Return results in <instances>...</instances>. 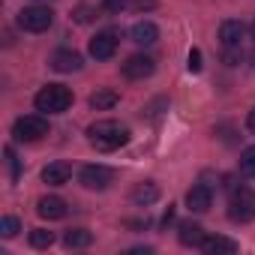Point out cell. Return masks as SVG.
I'll list each match as a JSON object with an SVG mask.
<instances>
[{"mask_svg":"<svg viewBox=\"0 0 255 255\" xmlns=\"http://www.w3.org/2000/svg\"><path fill=\"white\" fill-rule=\"evenodd\" d=\"M87 138H90V144L96 150L111 153V150H117V147H123L126 141H129V129L120 126L117 120H96L87 129Z\"/></svg>","mask_w":255,"mask_h":255,"instance_id":"6da1fadb","label":"cell"},{"mask_svg":"<svg viewBox=\"0 0 255 255\" xmlns=\"http://www.w3.org/2000/svg\"><path fill=\"white\" fill-rule=\"evenodd\" d=\"M33 105H36V111H42V114H63V111L72 105V90L63 87V84H48V87H42V90L36 93Z\"/></svg>","mask_w":255,"mask_h":255,"instance_id":"7a4b0ae2","label":"cell"},{"mask_svg":"<svg viewBox=\"0 0 255 255\" xmlns=\"http://www.w3.org/2000/svg\"><path fill=\"white\" fill-rule=\"evenodd\" d=\"M228 219H231V222H252V219H255V189L240 186V189L231 192Z\"/></svg>","mask_w":255,"mask_h":255,"instance_id":"3957f363","label":"cell"},{"mask_svg":"<svg viewBox=\"0 0 255 255\" xmlns=\"http://www.w3.org/2000/svg\"><path fill=\"white\" fill-rule=\"evenodd\" d=\"M12 135L15 141H39L48 135V120L42 114H24L12 123Z\"/></svg>","mask_w":255,"mask_h":255,"instance_id":"277c9868","label":"cell"},{"mask_svg":"<svg viewBox=\"0 0 255 255\" xmlns=\"http://www.w3.org/2000/svg\"><path fill=\"white\" fill-rule=\"evenodd\" d=\"M51 21H54V12L48 6H27L18 12V27L27 33H42L51 27Z\"/></svg>","mask_w":255,"mask_h":255,"instance_id":"5b68a950","label":"cell"},{"mask_svg":"<svg viewBox=\"0 0 255 255\" xmlns=\"http://www.w3.org/2000/svg\"><path fill=\"white\" fill-rule=\"evenodd\" d=\"M153 69H156V60L150 54H132V57H126V63L120 66V72L129 81H141V78L153 75Z\"/></svg>","mask_w":255,"mask_h":255,"instance_id":"8992f818","label":"cell"},{"mask_svg":"<svg viewBox=\"0 0 255 255\" xmlns=\"http://www.w3.org/2000/svg\"><path fill=\"white\" fill-rule=\"evenodd\" d=\"M114 180V171L108 165H84L81 168V186L84 189H105Z\"/></svg>","mask_w":255,"mask_h":255,"instance_id":"52a82bcc","label":"cell"},{"mask_svg":"<svg viewBox=\"0 0 255 255\" xmlns=\"http://www.w3.org/2000/svg\"><path fill=\"white\" fill-rule=\"evenodd\" d=\"M117 51V33L114 30H102L90 39V57L96 60H111Z\"/></svg>","mask_w":255,"mask_h":255,"instance_id":"ba28073f","label":"cell"},{"mask_svg":"<svg viewBox=\"0 0 255 255\" xmlns=\"http://www.w3.org/2000/svg\"><path fill=\"white\" fill-rule=\"evenodd\" d=\"M66 201L63 198H57V195H45V198H39L36 201V213L42 216V219H48V222H54V219H63L66 216Z\"/></svg>","mask_w":255,"mask_h":255,"instance_id":"9c48e42d","label":"cell"},{"mask_svg":"<svg viewBox=\"0 0 255 255\" xmlns=\"http://www.w3.org/2000/svg\"><path fill=\"white\" fill-rule=\"evenodd\" d=\"M243 33H246V27H243V21H237V18H228V21L219 24V42H222L225 48H240Z\"/></svg>","mask_w":255,"mask_h":255,"instance_id":"30bf717a","label":"cell"},{"mask_svg":"<svg viewBox=\"0 0 255 255\" xmlns=\"http://www.w3.org/2000/svg\"><path fill=\"white\" fill-rule=\"evenodd\" d=\"M81 63H84L81 54L72 51V48H57V51L51 54V66H54L57 72H78Z\"/></svg>","mask_w":255,"mask_h":255,"instance_id":"8fae6325","label":"cell"},{"mask_svg":"<svg viewBox=\"0 0 255 255\" xmlns=\"http://www.w3.org/2000/svg\"><path fill=\"white\" fill-rule=\"evenodd\" d=\"M210 204H213V192H210V186L198 183V186H192V189L186 192V207H189L192 213H204V210H210Z\"/></svg>","mask_w":255,"mask_h":255,"instance_id":"7c38bea8","label":"cell"},{"mask_svg":"<svg viewBox=\"0 0 255 255\" xmlns=\"http://www.w3.org/2000/svg\"><path fill=\"white\" fill-rule=\"evenodd\" d=\"M69 177H72V165L69 162H48L45 168H42V180L48 183V186H63V183H69Z\"/></svg>","mask_w":255,"mask_h":255,"instance_id":"4fadbf2b","label":"cell"},{"mask_svg":"<svg viewBox=\"0 0 255 255\" xmlns=\"http://www.w3.org/2000/svg\"><path fill=\"white\" fill-rule=\"evenodd\" d=\"M177 240L183 243V246H198L201 249V243H204V228L198 225V222H180L177 225Z\"/></svg>","mask_w":255,"mask_h":255,"instance_id":"5bb4252c","label":"cell"},{"mask_svg":"<svg viewBox=\"0 0 255 255\" xmlns=\"http://www.w3.org/2000/svg\"><path fill=\"white\" fill-rule=\"evenodd\" d=\"M129 36H132L135 45H153V42L159 39V27H156L153 21H138V24H132Z\"/></svg>","mask_w":255,"mask_h":255,"instance_id":"9a60e30c","label":"cell"},{"mask_svg":"<svg viewBox=\"0 0 255 255\" xmlns=\"http://www.w3.org/2000/svg\"><path fill=\"white\" fill-rule=\"evenodd\" d=\"M201 249H204L207 255H234V252H237V243H234L231 237L216 234V237H204Z\"/></svg>","mask_w":255,"mask_h":255,"instance_id":"2e32d148","label":"cell"},{"mask_svg":"<svg viewBox=\"0 0 255 255\" xmlns=\"http://www.w3.org/2000/svg\"><path fill=\"white\" fill-rule=\"evenodd\" d=\"M156 198H159V186L150 183V180H147V183H138V186L132 189V201H135L138 207H150Z\"/></svg>","mask_w":255,"mask_h":255,"instance_id":"e0dca14e","label":"cell"},{"mask_svg":"<svg viewBox=\"0 0 255 255\" xmlns=\"http://www.w3.org/2000/svg\"><path fill=\"white\" fill-rule=\"evenodd\" d=\"M90 243H93V234L87 228H69L63 234V246H69V249H84Z\"/></svg>","mask_w":255,"mask_h":255,"instance_id":"ac0fdd59","label":"cell"},{"mask_svg":"<svg viewBox=\"0 0 255 255\" xmlns=\"http://www.w3.org/2000/svg\"><path fill=\"white\" fill-rule=\"evenodd\" d=\"M117 102H120L117 90H96V93L90 96V108H93V111H108V108H114Z\"/></svg>","mask_w":255,"mask_h":255,"instance_id":"d6986e66","label":"cell"},{"mask_svg":"<svg viewBox=\"0 0 255 255\" xmlns=\"http://www.w3.org/2000/svg\"><path fill=\"white\" fill-rule=\"evenodd\" d=\"M51 243H54V234H51V231H45V228H33V231H30V246L48 249Z\"/></svg>","mask_w":255,"mask_h":255,"instance_id":"ffe728a7","label":"cell"},{"mask_svg":"<svg viewBox=\"0 0 255 255\" xmlns=\"http://www.w3.org/2000/svg\"><path fill=\"white\" fill-rule=\"evenodd\" d=\"M240 171L249 174V177H255V147H246L240 153Z\"/></svg>","mask_w":255,"mask_h":255,"instance_id":"44dd1931","label":"cell"},{"mask_svg":"<svg viewBox=\"0 0 255 255\" xmlns=\"http://www.w3.org/2000/svg\"><path fill=\"white\" fill-rule=\"evenodd\" d=\"M18 231H21V222L15 216H3V219H0V234H3V237H15Z\"/></svg>","mask_w":255,"mask_h":255,"instance_id":"7402d4cb","label":"cell"},{"mask_svg":"<svg viewBox=\"0 0 255 255\" xmlns=\"http://www.w3.org/2000/svg\"><path fill=\"white\" fill-rule=\"evenodd\" d=\"M102 9H105L108 15H120V12L126 9V0H102Z\"/></svg>","mask_w":255,"mask_h":255,"instance_id":"603a6c76","label":"cell"},{"mask_svg":"<svg viewBox=\"0 0 255 255\" xmlns=\"http://www.w3.org/2000/svg\"><path fill=\"white\" fill-rule=\"evenodd\" d=\"M240 60H243L240 48H225V54H222V63L225 66H240Z\"/></svg>","mask_w":255,"mask_h":255,"instance_id":"cb8c5ba5","label":"cell"},{"mask_svg":"<svg viewBox=\"0 0 255 255\" xmlns=\"http://www.w3.org/2000/svg\"><path fill=\"white\" fill-rule=\"evenodd\" d=\"M186 69H189V72H201V51H198V48H189Z\"/></svg>","mask_w":255,"mask_h":255,"instance_id":"d4e9b609","label":"cell"},{"mask_svg":"<svg viewBox=\"0 0 255 255\" xmlns=\"http://www.w3.org/2000/svg\"><path fill=\"white\" fill-rule=\"evenodd\" d=\"M3 153H6V162H9V171H12V180H18V159H15V153H12V147H6Z\"/></svg>","mask_w":255,"mask_h":255,"instance_id":"484cf974","label":"cell"},{"mask_svg":"<svg viewBox=\"0 0 255 255\" xmlns=\"http://www.w3.org/2000/svg\"><path fill=\"white\" fill-rule=\"evenodd\" d=\"M132 6H135V12H147V9H153V6H156V0H135Z\"/></svg>","mask_w":255,"mask_h":255,"instance_id":"4316f807","label":"cell"},{"mask_svg":"<svg viewBox=\"0 0 255 255\" xmlns=\"http://www.w3.org/2000/svg\"><path fill=\"white\" fill-rule=\"evenodd\" d=\"M75 18H78L81 24H87V21H90V9H87V6H81V9L75 12Z\"/></svg>","mask_w":255,"mask_h":255,"instance_id":"83f0119b","label":"cell"},{"mask_svg":"<svg viewBox=\"0 0 255 255\" xmlns=\"http://www.w3.org/2000/svg\"><path fill=\"white\" fill-rule=\"evenodd\" d=\"M171 222H174V207H168V210H165V216H162V228H168Z\"/></svg>","mask_w":255,"mask_h":255,"instance_id":"f1b7e54d","label":"cell"},{"mask_svg":"<svg viewBox=\"0 0 255 255\" xmlns=\"http://www.w3.org/2000/svg\"><path fill=\"white\" fill-rule=\"evenodd\" d=\"M246 126H249V132H255V108L249 111V117H246Z\"/></svg>","mask_w":255,"mask_h":255,"instance_id":"f546056e","label":"cell"},{"mask_svg":"<svg viewBox=\"0 0 255 255\" xmlns=\"http://www.w3.org/2000/svg\"><path fill=\"white\" fill-rule=\"evenodd\" d=\"M252 39H255V21H252Z\"/></svg>","mask_w":255,"mask_h":255,"instance_id":"4dcf8cb0","label":"cell"}]
</instances>
